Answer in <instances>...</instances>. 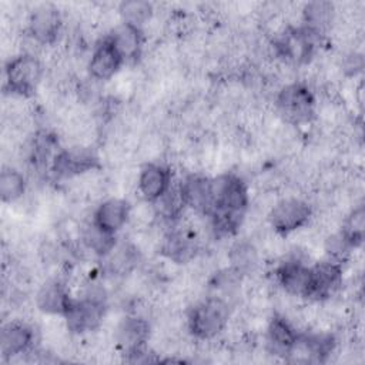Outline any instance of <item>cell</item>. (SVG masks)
Returning a JSON list of instances; mask_svg holds the SVG:
<instances>
[{
    "label": "cell",
    "instance_id": "d6986e66",
    "mask_svg": "<svg viewBox=\"0 0 365 365\" xmlns=\"http://www.w3.org/2000/svg\"><path fill=\"white\" fill-rule=\"evenodd\" d=\"M140 254L133 247V244L121 242L114 244L111 250L104 255L106 258V268L113 275H127L135 269V262Z\"/></svg>",
    "mask_w": 365,
    "mask_h": 365
},
{
    "label": "cell",
    "instance_id": "4fadbf2b",
    "mask_svg": "<svg viewBox=\"0 0 365 365\" xmlns=\"http://www.w3.org/2000/svg\"><path fill=\"white\" fill-rule=\"evenodd\" d=\"M181 187L187 207L202 215L211 214L214 208V195L210 178L194 173L181 181Z\"/></svg>",
    "mask_w": 365,
    "mask_h": 365
},
{
    "label": "cell",
    "instance_id": "7a4b0ae2",
    "mask_svg": "<svg viewBox=\"0 0 365 365\" xmlns=\"http://www.w3.org/2000/svg\"><path fill=\"white\" fill-rule=\"evenodd\" d=\"M277 114L291 125L308 123L315 117V97L302 83L285 84L275 97Z\"/></svg>",
    "mask_w": 365,
    "mask_h": 365
},
{
    "label": "cell",
    "instance_id": "8992f818",
    "mask_svg": "<svg viewBox=\"0 0 365 365\" xmlns=\"http://www.w3.org/2000/svg\"><path fill=\"white\" fill-rule=\"evenodd\" d=\"M342 285V265L331 259L318 261L309 267V291L308 298L319 302L331 298Z\"/></svg>",
    "mask_w": 365,
    "mask_h": 365
},
{
    "label": "cell",
    "instance_id": "7c38bea8",
    "mask_svg": "<svg viewBox=\"0 0 365 365\" xmlns=\"http://www.w3.org/2000/svg\"><path fill=\"white\" fill-rule=\"evenodd\" d=\"M298 331L281 314H274L265 328V348L267 352L277 356L288 355L294 342L298 338Z\"/></svg>",
    "mask_w": 365,
    "mask_h": 365
},
{
    "label": "cell",
    "instance_id": "9a60e30c",
    "mask_svg": "<svg viewBox=\"0 0 365 365\" xmlns=\"http://www.w3.org/2000/svg\"><path fill=\"white\" fill-rule=\"evenodd\" d=\"M34 342L33 328L23 321H13L3 327L0 336L1 354L4 358L11 359L29 354Z\"/></svg>",
    "mask_w": 365,
    "mask_h": 365
},
{
    "label": "cell",
    "instance_id": "2e32d148",
    "mask_svg": "<svg viewBox=\"0 0 365 365\" xmlns=\"http://www.w3.org/2000/svg\"><path fill=\"white\" fill-rule=\"evenodd\" d=\"M130 204L123 198H107L103 200L94 214L93 222L106 232L115 234L128 222Z\"/></svg>",
    "mask_w": 365,
    "mask_h": 365
},
{
    "label": "cell",
    "instance_id": "8fae6325",
    "mask_svg": "<svg viewBox=\"0 0 365 365\" xmlns=\"http://www.w3.org/2000/svg\"><path fill=\"white\" fill-rule=\"evenodd\" d=\"M173 177L167 165L161 163L143 164L138 173L137 191L141 198L148 201H157L171 185Z\"/></svg>",
    "mask_w": 365,
    "mask_h": 365
},
{
    "label": "cell",
    "instance_id": "7402d4cb",
    "mask_svg": "<svg viewBox=\"0 0 365 365\" xmlns=\"http://www.w3.org/2000/svg\"><path fill=\"white\" fill-rule=\"evenodd\" d=\"M339 232L354 248L362 244L365 232V211L362 204L355 205L344 215Z\"/></svg>",
    "mask_w": 365,
    "mask_h": 365
},
{
    "label": "cell",
    "instance_id": "cb8c5ba5",
    "mask_svg": "<svg viewBox=\"0 0 365 365\" xmlns=\"http://www.w3.org/2000/svg\"><path fill=\"white\" fill-rule=\"evenodd\" d=\"M228 258L231 262V269H234L237 274H251L258 264L259 252L251 242H238L231 248Z\"/></svg>",
    "mask_w": 365,
    "mask_h": 365
},
{
    "label": "cell",
    "instance_id": "5bb4252c",
    "mask_svg": "<svg viewBox=\"0 0 365 365\" xmlns=\"http://www.w3.org/2000/svg\"><path fill=\"white\" fill-rule=\"evenodd\" d=\"M71 302L68 288L57 279H47L36 294V307L46 315L64 317Z\"/></svg>",
    "mask_w": 365,
    "mask_h": 365
},
{
    "label": "cell",
    "instance_id": "6da1fadb",
    "mask_svg": "<svg viewBox=\"0 0 365 365\" xmlns=\"http://www.w3.org/2000/svg\"><path fill=\"white\" fill-rule=\"evenodd\" d=\"M230 322L228 302L221 297H205L195 302L187 315L190 334L198 341H210L224 332Z\"/></svg>",
    "mask_w": 365,
    "mask_h": 365
},
{
    "label": "cell",
    "instance_id": "603a6c76",
    "mask_svg": "<svg viewBox=\"0 0 365 365\" xmlns=\"http://www.w3.org/2000/svg\"><path fill=\"white\" fill-rule=\"evenodd\" d=\"M118 16L123 23L143 29L154 16V7L148 1L130 0L118 6Z\"/></svg>",
    "mask_w": 365,
    "mask_h": 365
},
{
    "label": "cell",
    "instance_id": "e0dca14e",
    "mask_svg": "<svg viewBox=\"0 0 365 365\" xmlns=\"http://www.w3.org/2000/svg\"><path fill=\"white\" fill-rule=\"evenodd\" d=\"M108 37L124 61H135L141 56L144 33L140 27L121 21L113 27Z\"/></svg>",
    "mask_w": 365,
    "mask_h": 365
},
{
    "label": "cell",
    "instance_id": "ac0fdd59",
    "mask_svg": "<svg viewBox=\"0 0 365 365\" xmlns=\"http://www.w3.org/2000/svg\"><path fill=\"white\" fill-rule=\"evenodd\" d=\"M301 16L307 24L305 29L321 34L324 30L331 29L332 23H335L336 9L328 1H312L304 6Z\"/></svg>",
    "mask_w": 365,
    "mask_h": 365
},
{
    "label": "cell",
    "instance_id": "5b68a950",
    "mask_svg": "<svg viewBox=\"0 0 365 365\" xmlns=\"http://www.w3.org/2000/svg\"><path fill=\"white\" fill-rule=\"evenodd\" d=\"M150 336L151 327L148 319L135 314L123 318L114 328V342L121 354L130 356L138 355L144 349V345L148 344Z\"/></svg>",
    "mask_w": 365,
    "mask_h": 365
},
{
    "label": "cell",
    "instance_id": "52a82bcc",
    "mask_svg": "<svg viewBox=\"0 0 365 365\" xmlns=\"http://www.w3.org/2000/svg\"><path fill=\"white\" fill-rule=\"evenodd\" d=\"M60 11L51 4H41L30 11L27 19V30L37 44L51 46L57 41L61 31Z\"/></svg>",
    "mask_w": 365,
    "mask_h": 365
},
{
    "label": "cell",
    "instance_id": "9c48e42d",
    "mask_svg": "<svg viewBox=\"0 0 365 365\" xmlns=\"http://www.w3.org/2000/svg\"><path fill=\"white\" fill-rule=\"evenodd\" d=\"M93 168H98V158L91 147L71 145L53 160L54 173L67 178L77 177Z\"/></svg>",
    "mask_w": 365,
    "mask_h": 365
},
{
    "label": "cell",
    "instance_id": "d4e9b609",
    "mask_svg": "<svg viewBox=\"0 0 365 365\" xmlns=\"http://www.w3.org/2000/svg\"><path fill=\"white\" fill-rule=\"evenodd\" d=\"M26 192V180L13 167H4L0 174V195L3 202H16Z\"/></svg>",
    "mask_w": 365,
    "mask_h": 365
},
{
    "label": "cell",
    "instance_id": "30bf717a",
    "mask_svg": "<svg viewBox=\"0 0 365 365\" xmlns=\"http://www.w3.org/2000/svg\"><path fill=\"white\" fill-rule=\"evenodd\" d=\"M277 279L281 288L292 297L308 298L309 267L297 255L289 257L277 268Z\"/></svg>",
    "mask_w": 365,
    "mask_h": 365
},
{
    "label": "cell",
    "instance_id": "ba28073f",
    "mask_svg": "<svg viewBox=\"0 0 365 365\" xmlns=\"http://www.w3.org/2000/svg\"><path fill=\"white\" fill-rule=\"evenodd\" d=\"M123 63L124 60L117 51L111 38L106 36L94 46L87 63V70L93 80L108 81L120 73Z\"/></svg>",
    "mask_w": 365,
    "mask_h": 365
},
{
    "label": "cell",
    "instance_id": "ffe728a7",
    "mask_svg": "<svg viewBox=\"0 0 365 365\" xmlns=\"http://www.w3.org/2000/svg\"><path fill=\"white\" fill-rule=\"evenodd\" d=\"M158 218H164L167 221H175L182 217L185 205V198L180 182H171L170 188L157 200L154 201Z\"/></svg>",
    "mask_w": 365,
    "mask_h": 365
},
{
    "label": "cell",
    "instance_id": "3957f363",
    "mask_svg": "<svg viewBox=\"0 0 365 365\" xmlns=\"http://www.w3.org/2000/svg\"><path fill=\"white\" fill-rule=\"evenodd\" d=\"M6 86L11 94L29 97L37 91L43 78V63L34 54H20L6 66Z\"/></svg>",
    "mask_w": 365,
    "mask_h": 365
},
{
    "label": "cell",
    "instance_id": "277c9868",
    "mask_svg": "<svg viewBox=\"0 0 365 365\" xmlns=\"http://www.w3.org/2000/svg\"><path fill=\"white\" fill-rule=\"evenodd\" d=\"M312 217V207L299 197H287L278 200L268 214L272 230L282 235L307 225Z\"/></svg>",
    "mask_w": 365,
    "mask_h": 365
},
{
    "label": "cell",
    "instance_id": "484cf974",
    "mask_svg": "<svg viewBox=\"0 0 365 365\" xmlns=\"http://www.w3.org/2000/svg\"><path fill=\"white\" fill-rule=\"evenodd\" d=\"M157 218H158V214L154 202L141 198L134 205H130L127 224H130L134 231H140V230H147L155 225Z\"/></svg>",
    "mask_w": 365,
    "mask_h": 365
},
{
    "label": "cell",
    "instance_id": "44dd1931",
    "mask_svg": "<svg viewBox=\"0 0 365 365\" xmlns=\"http://www.w3.org/2000/svg\"><path fill=\"white\" fill-rule=\"evenodd\" d=\"M167 151V143L164 137L157 131H150L140 135L134 154L143 164L160 163V158Z\"/></svg>",
    "mask_w": 365,
    "mask_h": 365
}]
</instances>
